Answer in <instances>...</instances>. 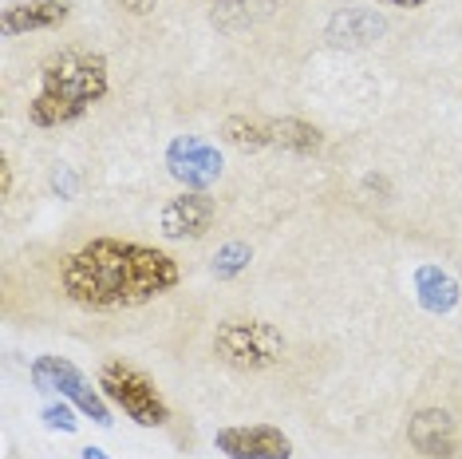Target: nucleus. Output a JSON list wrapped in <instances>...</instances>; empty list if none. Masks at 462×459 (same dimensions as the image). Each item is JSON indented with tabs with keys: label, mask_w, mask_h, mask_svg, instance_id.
<instances>
[{
	"label": "nucleus",
	"mask_w": 462,
	"mask_h": 459,
	"mask_svg": "<svg viewBox=\"0 0 462 459\" xmlns=\"http://www.w3.org/2000/svg\"><path fill=\"white\" fill-rule=\"evenodd\" d=\"M182 281V269L166 249L123 242V238H91L60 266V289L71 305L88 313H119L151 305Z\"/></svg>",
	"instance_id": "nucleus-1"
},
{
	"label": "nucleus",
	"mask_w": 462,
	"mask_h": 459,
	"mask_svg": "<svg viewBox=\"0 0 462 459\" xmlns=\"http://www.w3.org/2000/svg\"><path fill=\"white\" fill-rule=\"evenodd\" d=\"M111 91L107 56L96 48H60L40 64L36 96L28 99V123L40 131L71 127Z\"/></svg>",
	"instance_id": "nucleus-2"
},
{
	"label": "nucleus",
	"mask_w": 462,
	"mask_h": 459,
	"mask_svg": "<svg viewBox=\"0 0 462 459\" xmlns=\"http://www.w3.org/2000/svg\"><path fill=\"white\" fill-rule=\"evenodd\" d=\"M99 392L107 396L111 408H119L139 427H162L171 420V404H166V396L159 392V384L146 377V372L134 369V364L107 361L99 369Z\"/></svg>",
	"instance_id": "nucleus-3"
},
{
	"label": "nucleus",
	"mask_w": 462,
	"mask_h": 459,
	"mask_svg": "<svg viewBox=\"0 0 462 459\" xmlns=\"http://www.w3.org/2000/svg\"><path fill=\"white\" fill-rule=\"evenodd\" d=\"M281 352H285V341L269 321H226L214 333V357L237 372L273 369Z\"/></svg>",
	"instance_id": "nucleus-4"
},
{
	"label": "nucleus",
	"mask_w": 462,
	"mask_h": 459,
	"mask_svg": "<svg viewBox=\"0 0 462 459\" xmlns=\"http://www.w3.org/2000/svg\"><path fill=\"white\" fill-rule=\"evenodd\" d=\"M28 372H32V384H36L40 392H60V400L76 404V408L83 416H91L99 427H111V404H107V396L99 392V384L91 389V380L83 377V372L71 361H64V357H36Z\"/></svg>",
	"instance_id": "nucleus-5"
},
{
	"label": "nucleus",
	"mask_w": 462,
	"mask_h": 459,
	"mask_svg": "<svg viewBox=\"0 0 462 459\" xmlns=\"http://www.w3.org/2000/svg\"><path fill=\"white\" fill-rule=\"evenodd\" d=\"M166 171L186 191H209L222 179V151L202 135H178L166 147Z\"/></svg>",
	"instance_id": "nucleus-6"
},
{
	"label": "nucleus",
	"mask_w": 462,
	"mask_h": 459,
	"mask_svg": "<svg viewBox=\"0 0 462 459\" xmlns=\"http://www.w3.org/2000/svg\"><path fill=\"white\" fill-rule=\"evenodd\" d=\"M226 459H292V440L273 424H237L214 436Z\"/></svg>",
	"instance_id": "nucleus-7"
},
{
	"label": "nucleus",
	"mask_w": 462,
	"mask_h": 459,
	"mask_svg": "<svg viewBox=\"0 0 462 459\" xmlns=\"http://www.w3.org/2000/svg\"><path fill=\"white\" fill-rule=\"evenodd\" d=\"M217 218V202L209 198V191H182L162 206V234L174 242H198L206 238V230Z\"/></svg>",
	"instance_id": "nucleus-8"
},
{
	"label": "nucleus",
	"mask_w": 462,
	"mask_h": 459,
	"mask_svg": "<svg viewBox=\"0 0 462 459\" xmlns=\"http://www.w3.org/2000/svg\"><path fill=\"white\" fill-rule=\"evenodd\" d=\"M407 440L427 459H450L458 447V424H455V416L443 408H423L407 424Z\"/></svg>",
	"instance_id": "nucleus-9"
},
{
	"label": "nucleus",
	"mask_w": 462,
	"mask_h": 459,
	"mask_svg": "<svg viewBox=\"0 0 462 459\" xmlns=\"http://www.w3.org/2000/svg\"><path fill=\"white\" fill-rule=\"evenodd\" d=\"M71 16L68 0H24V5H5L0 13V33L5 36H28V33H48L60 28Z\"/></svg>",
	"instance_id": "nucleus-10"
},
{
	"label": "nucleus",
	"mask_w": 462,
	"mask_h": 459,
	"mask_svg": "<svg viewBox=\"0 0 462 459\" xmlns=\"http://www.w3.org/2000/svg\"><path fill=\"white\" fill-rule=\"evenodd\" d=\"M387 33V20L375 8H344L328 20V40L332 44H348V48H364L372 40H380Z\"/></svg>",
	"instance_id": "nucleus-11"
},
{
	"label": "nucleus",
	"mask_w": 462,
	"mask_h": 459,
	"mask_svg": "<svg viewBox=\"0 0 462 459\" xmlns=\"http://www.w3.org/2000/svg\"><path fill=\"white\" fill-rule=\"evenodd\" d=\"M415 297H419V305H423L427 313L447 317V313L458 305L462 289L443 266H419L415 269Z\"/></svg>",
	"instance_id": "nucleus-12"
},
{
	"label": "nucleus",
	"mask_w": 462,
	"mask_h": 459,
	"mask_svg": "<svg viewBox=\"0 0 462 459\" xmlns=\"http://www.w3.org/2000/svg\"><path fill=\"white\" fill-rule=\"evenodd\" d=\"M269 143L292 155H317L324 147V135L304 119H269Z\"/></svg>",
	"instance_id": "nucleus-13"
},
{
	"label": "nucleus",
	"mask_w": 462,
	"mask_h": 459,
	"mask_svg": "<svg viewBox=\"0 0 462 459\" xmlns=\"http://www.w3.org/2000/svg\"><path fill=\"white\" fill-rule=\"evenodd\" d=\"M273 8H277V0H217L209 20H214L222 33H245L257 20H265Z\"/></svg>",
	"instance_id": "nucleus-14"
},
{
	"label": "nucleus",
	"mask_w": 462,
	"mask_h": 459,
	"mask_svg": "<svg viewBox=\"0 0 462 459\" xmlns=\"http://www.w3.org/2000/svg\"><path fill=\"white\" fill-rule=\"evenodd\" d=\"M222 139L237 151H265L269 143V119H254V115H229L222 123Z\"/></svg>",
	"instance_id": "nucleus-15"
},
{
	"label": "nucleus",
	"mask_w": 462,
	"mask_h": 459,
	"mask_svg": "<svg viewBox=\"0 0 462 459\" xmlns=\"http://www.w3.org/2000/svg\"><path fill=\"white\" fill-rule=\"evenodd\" d=\"M249 258H254V254H249V246H245V242H226V246L214 254V277H217V281L237 277L241 269L249 266Z\"/></svg>",
	"instance_id": "nucleus-16"
},
{
	"label": "nucleus",
	"mask_w": 462,
	"mask_h": 459,
	"mask_svg": "<svg viewBox=\"0 0 462 459\" xmlns=\"http://www.w3.org/2000/svg\"><path fill=\"white\" fill-rule=\"evenodd\" d=\"M76 404H68V400H60V404H48L44 412H40V420H44V427H51V432H76L79 420H76Z\"/></svg>",
	"instance_id": "nucleus-17"
},
{
	"label": "nucleus",
	"mask_w": 462,
	"mask_h": 459,
	"mask_svg": "<svg viewBox=\"0 0 462 459\" xmlns=\"http://www.w3.org/2000/svg\"><path fill=\"white\" fill-rule=\"evenodd\" d=\"M51 191H56L60 198H76L79 179L71 174V166H56V171H51Z\"/></svg>",
	"instance_id": "nucleus-18"
},
{
	"label": "nucleus",
	"mask_w": 462,
	"mask_h": 459,
	"mask_svg": "<svg viewBox=\"0 0 462 459\" xmlns=\"http://www.w3.org/2000/svg\"><path fill=\"white\" fill-rule=\"evenodd\" d=\"M0 191H5V198L13 194V166L8 163H0Z\"/></svg>",
	"instance_id": "nucleus-19"
},
{
	"label": "nucleus",
	"mask_w": 462,
	"mask_h": 459,
	"mask_svg": "<svg viewBox=\"0 0 462 459\" xmlns=\"http://www.w3.org/2000/svg\"><path fill=\"white\" fill-rule=\"evenodd\" d=\"M123 8H127V13H151L154 8V0H119Z\"/></svg>",
	"instance_id": "nucleus-20"
},
{
	"label": "nucleus",
	"mask_w": 462,
	"mask_h": 459,
	"mask_svg": "<svg viewBox=\"0 0 462 459\" xmlns=\"http://www.w3.org/2000/svg\"><path fill=\"white\" fill-rule=\"evenodd\" d=\"M380 5H392V8H423L427 0H380Z\"/></svg>",
	"instance_id": "nucleus-21"
},
{
	"label": "nucleus",
	"mask_w": 462,
	"mask_h": 459,
	"mask_svg": "<svg viewBox=\"0 0 462 459\" xmlns=\"http://www.w3.org/2000/svg\"><path fill=\"white\" fill-rule=\"evenodd\" d=\"M79 459H111V455H107V452H99V447H83Z\"/></svg>",
	"instance_id": "nucleus-22"
}]
</instances>
